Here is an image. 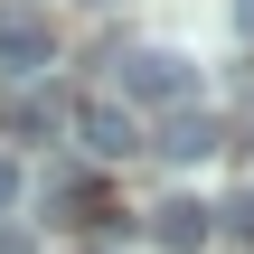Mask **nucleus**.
Wrapping results in <instances>:
<instances>
[{
  "label": "nucleus",
  "instance_id": "1",
  "mask_svg": "<svg viewBox=\"0 0 254 254\" xmlns=\"http://www.w3.org/2000/svg\"><path fill=\"white\" fill-rule=\"evenodd\" d=\"M104 66H113V104L123 113H189V94H198V66L179 47H113Z\"/></svg>",
  "mask_w": 254,
  "mask_h": 254
},
{
  "label": "nucleus",
  "instance_id": "2",
  "mask_svg": "<svg viewBox=\"0 0 254 254\" xmlns=\"http://www.w3.org/2000/svg\"><path fill=\"white\" fill-rule=\"evenodd\" d=\"M75 132H85L94 160H132V151H141V113H123L113 94H94V104L75 113Z\"/></svg>",
  "mask_w": 254,
  "mask_h": 254
},
{
  "label": "nucleus",
  "instance_id": "3",
  "mask_svg": "<svg viewBox=\"0 0 254 254\" xmlns=\"http://www.w3.org/2000/svg\"><path fill=\"white\" fill-rule=\"evenodd\" d=\"M47 57H57V38H47V19H38V9H0V66L38 85V75H47Z\"/></svg>",
  "mask_w": 254,
  "mask_h": 254
},
{
  "label": "nucleus",
  "instance_id": "4",
  "mask_svg": "<svg viewBox=\"0 0 254 254\" xmlns=\"http://www.w3.org/2000/svg\"><path fill=\"white\" fill-rule=\"evenodd\" d=\"M207 236H217V207H198V198H160V207H151V245L198 254Z\"/></svg>",
  "mask_w": 254,
  "mask_h": 254
},
{
  "label": "nucleus",
  "instance_id": "5",
  "mask_svg": "<svg viewBox=\"0 0 254 254\" xmlns=\"http://www.w3.org/2000/svg\"><path fill=\"white\" fill-rule=\"evenodd\" d=\"M160 151H170V160H207V151H217V113H207V104H198V113H170Z\"/></svg>",
  "mask_w": 254,
  "mask_h": 254
},
{
  "label": "nucleus",
  "instance_id": "6",
  "mask_svg": "<svg viewBox=\"0 0 254 254\" xmlns=\"http://www.w3.org/2000/svg\"><path fill=\"white\" fill-rule=\"evenodd\" d=\"M57 123H66L57 94H19V104H9V132H19V141H38V132H57Z\"/></svg>",
  "mask_w": 254,
  "mask_h": 254
},
{
  "label": "nucleus",
  "instance_id": "7",
  "mask_svg": "<svg viewBox=\"0 0 254 254\" xmlns=\"http://www.w3.org/2000/svg\"><path fill=\"white\" fill-rule=\"evenodd\" d=\"M0 254H28V236H19V226H0Z\"/></svg>",
  "mask_w": 254,
  "mask_h": 254
},
{
  "label": "nucleus",
  "instance_id": "8",
  "mask_svg": "<svg viewBox=\"0 0 254 254\" xmlns=\"http://www.w3.org/2000/svg\"><path fill=\"white\" fill-rule=\"evenodd\" d=\"M9 198H19V179H9V160H0V207H9Z\"/></svg>",
  "mask_w": 254,
  "mask_h": 254
}]
</instances>
